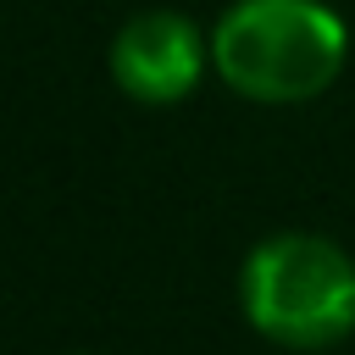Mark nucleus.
I'll use <instances>...</instances> for the list:
<instances>
[{
  "label": "nucleus",
  "mask_w": 355,
  "mask_h": 355,
  "mask_svg": "<svg viewBox=\"0 0 355 355\" xmlns=\"http://www.w3.org/2000/svg\"><path fill=\"white\" fill-rule=\"evenodd\" d=\"M244 322L288 349H322L355 333V261L322 233H272L239 272Z\"/></svg>",
  "instance_id": "nucleus-2"
},
{
  "label": "nucleus",
  "mask_w": 355,
  "mask_h": 355,
  "mask_svg": "<svg viewBox=\"0 0 355 355\" xmlns=\"http://www.w3.org/2000/svg\"><path fill=\"white\" fill-rule=\"evenodd\" d=\"M349 55V28L322 0H233L211 28V67L261 105L316 100Z\"/></svg>",
  "instance_id": "nucleus-1"
},
{
  "label": "nucleus",
  "mask_w": 355,
  "mask_h": 355,
  "mask_svg": "<svg viewBox=\"0 0 355 355\" xmlns=\"http://www.w3.org/2000/svg\"><path fill=\"white\" fill-rule=\"evenodd\" d=\"M211 61V39L178 11H139L111 39V78L139 105H178L194 94L200 72Z\"/></svg>",
  "instance_id": "nucleus-3"
}]
</instances>
